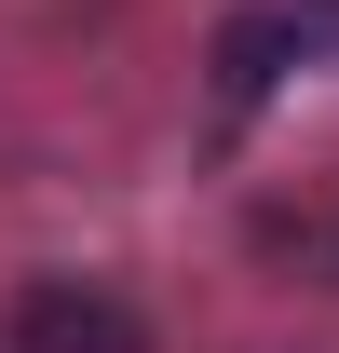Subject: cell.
Instances as JSON below:
<instances>
[{"instance_id":"cell-1","label":"cell","mask_w":339,"mask_h":353,"mask_svg":"<svg viewBox=\"0 0 339 353\" xmlns=\"http://www.w3.org/2000/svg\"><path fill=\"white\" fill-rule=\"evenodd\" d=\"M14 340L28 353H150V326H136L109 285H28V299H14Z\"/></svg>"},{"instance_id":"cell-2","label":"cell","mask_w":339,"mask_h":353,"mask_svg":"<svg viewBox=\"0 0 339 353\" xmlns=\"http://www.w3.org/2000/svg\"><path fill=\"white\" fill-rule=\"evenodd\" d=\"M285 28H271V14H245V28H231V41H217V82H231V95H271V68H285Z\"/></svg>"}]
</instances>
